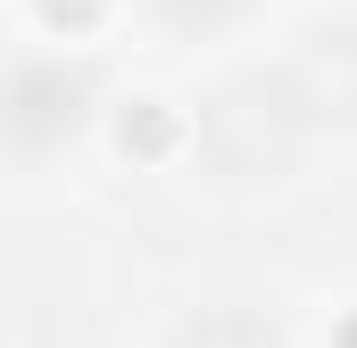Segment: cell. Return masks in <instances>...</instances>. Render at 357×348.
<instances>
[{"instance_id": "2", "label": "cell", "mask_w": 357, "mask_h": 348, "mask_svg": "<svg viewBox=\"0 0 357 348\" xmlns=\"http://www.w3.org/2000/svg\"><path fill=\"white\" fill-rule=\"evenodd\" d=\"M183 348H266L241 315H216V324H199V332H183Z\"/></svg>"}, {"instance_id": "1", "label": "cell", "mask_w": 357, "mask_h": 348, "mask_svg": "<svg viewBox=\"0 0 357 348\" xmlns=\"http://www.w3.org/2000/svg\"><path fill=\"white\" fill-rule=\"evenodd\" d=\"M208 141H216V158L233 174H274L299 150V108L282 91H225L208 108Z\"/></svg>"}]
</instances>
